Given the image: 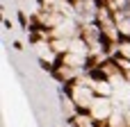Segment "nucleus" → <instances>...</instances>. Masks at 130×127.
Returning <instances> with one entry per match:
<instances>
[{"label": "nucleus", "mask_w": 130, "mask_h": 127, "mask_svg": "<svg viewBox=\"0 0 130 127\" xmlns=\"http://www.w3.org/2000/svg\"><path fill=\"white\" fill-rule=\"evenodd\" d=\"M119 30H121V34H126V36H130V20H123V23L119 25Z\"/></svg>", "instance_id": "f257e3e1"}]
</instances>
